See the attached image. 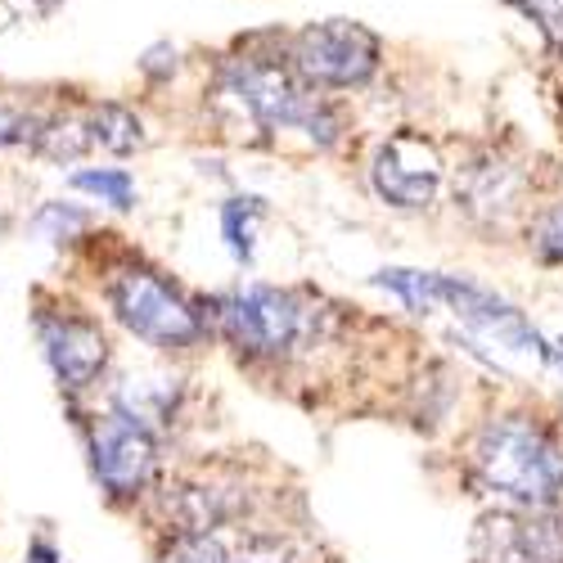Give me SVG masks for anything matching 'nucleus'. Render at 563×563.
I'll return each mask as SVG.
<instances>
[{
    "instance_id": "f03ea898",
    "label": "nucleus",
    "mask_w": 563,
    "mask_h": 563,
    "mask_svg": "<svg viewBox=\"0 0 563 563\" xmlns=\"http://www.w3.org/2000/svg\"><path fill=\"white\" fill-rule=\"evenodd\" d=\"M212 324L249 361H294L330 339L334 311H316L298 289L244 285L212 302Z\"/></svg>"
},
{
    "instance_id": "423d86ee",
    "label": "nucleus",
    "mask_w": 563,
    "mask_h": 563,
    "mask_svg": "<svg viewBox=\"0 0 563 563\" xmlns=\"http://www.w3.org/2000/svg\"><path fill=\"white\" fill-rule=\"evenodd\" d=\"M468 563H563V509H487L468 537Z\"/></svg>"
},
{
    "instance_id": "1a4fd4ad",
    "label": "nucleus",
    "mask_w": 563,
    "mask_h": 563,
    "mask_svg": "<svg viewBox=\"0 0 563 563\" xmlns=\"http://www.w3.org/2000/svg\"><path fill=\"white\" fill-rule=\"evenodd\" d=\"M41 347L55 365L64 388H90L109 365V339L90 316H45L41 320Z\"/></svg>"
},
{
    "instance_id": "9b49d317",
    "label": "nucleus",
    "mask_w": 563,
    "mask_h": 563,
    "mask_svg": "<svg viewBox=\"0 0 563 563\" xmlns=\"http://www.w3.org/2000/svg\"><path fill=\"white\" fill-rule=\"evenodd\" d=\"M374 285L388 289V294H397V298H401L410 311L429 316V311H438L442 271H406V266H388V271L374 275Z\"/></svg>"
},
{
    "instance_id": "4468645a",
    "label": "nucleus",
    "mask_w": 563,
    "mask_h": 563,
    "mask_svg": "<svg viewBox=\"0 0 563 563\" xmlns=\"http://www.w3.org/2000/svg\"><path fill=\"white\" fill-rule=\"evenodd\" d=\"M73 190L96 195V199H104L118 212H131L135 208V180L122 167H100V172L86 167V172H73Z\"/></svg>"
},
{
    "instance_id": "7ed1b4c3",
    "label": "nucleus",
    "mask_w": 563,
    "mask_h": 563,
    "mask_svg": "<svg viewBox=\"0 0 563 563\" xmlns=\"http://www.w3.org/2000/svg\"><path fill=\"white\" fill-rule=\"evenodd\" d=\"M109 302L135 339H145L163 352L199 347L208 334V320L195 311V302H185L176 285H167L158 271L145 266L118 271L109 279Z\"/></svg>"
},
{
    "instance_id": "4be33fe9",
    "label": "nucleus",
    "mask_w": 563,
    "mask_h": 563,
    "mask_svg": "<svg viewBox=\"0 0 563 563\" xmlns=\"http://www.w3.org/2000/svg\"><path fill=\"white\" fill-rule=\"evenodd\" d=\"M554 361H559V365H563V343H559V347H554Z\"/></svg>"
},
{
    "instance_id": "aec40b11",
    "label": "nucleus",
    "mask_w": 563,
    "mask_h": 563,
    "mask_svg": "<svg viewBox=\"0 0 563 563\" xmlns=\"http://www.w3.org/2000/svg\"><path fill=\"white\" fill-rule=\"evenodd\" d=\"M140 68H145L150 77H163L167 68H176V51H172V45H154V51L140 59Z\"/></svg>"
},
{
    "instance_id": "0eeeda50",
    "label": "nucleus",
    "mask_w": 563,
    "mask_h": 563,
    "mask_svg": "<svg viewBox=\"0 0 563 563\" xmlns=\"http://www.w3.org/2000/svg\"><path fill=\"white\" fill-rule=\"evenodd\" d=\"M528 172L505 154H474L455 172V208L478 230H505L528 208Z\"/></svg>"
},
{
    "instance_id": "6ab92c4d",
    "label": "nucleus",
    "mask_w": 563,
    "mask_h": 563,
    "mask_svg": "<svg viewBox=\"0 0 563 563\" xmlns=\"http://www.w3.org/2000/svg\"><path fill=\"white\" fill-rule=\"evenodd\" d=\"M36 225H41V230H45V225H59V240H64L68 230H81V225H86V217H81L77 208H59V203H55V208H45V212L36 217Z\"/></svg>"
},
{
    "instance_id": "39448f33",
    "label": "nucleus",
    "mask_w": 563,
    "mask_h": 563,
    "mask_svg": "<svg viewBox=\"0 0 563 563\" xmlns=\"http://www.w3.org/2000/svg\"><path fill=\"white\" fill-rule=\"evenodd\" d=\"M442 150L424 131H397L369 158V190L393 212H429L442 195Z\"/></svg>"
},
{
    "instance_id": "20e7f679",
    "label": "nucleus",
    "mask_w": 563,
    "mask_h": 563,
    "mask_svg": "<svg viewBox=\"0 0 563 563\" xmlns=\"http://www.w3.org/2000/svg\"><path fill=\"white\" fill-rule=\"evenodd\" d=\"M384 41L365 23L352 19H324L294 36V77L311 90H356L379 73Z\"/></svg>"
},
{
    "instance_id": "6e6552de",
    "label": "nucleus",
    "mask_w": 563,
    "mask_h": 563,
    "mask_svg": "<svg viewBox=\"0 0 563 563\" xmlns=\"http://www.w3.org/2000/svg\"><path fill=\"white\" fill-rule=\"evenodd\" d=\"M90 455H96V478L104 483V492L113 500H126L150 483L154 460H158V442H154L150 424H140L135 415H126L118 406V410L96 419Z\"/></svg>"
},
{
    "instance_id": "412c9836",
    "label": "nucleus",
    "mask_w": 563,
    "mask_h": 563,
    "mask_svg": "<svg viewBox=\"0 0 563 563\" xmlns=\"http://www.w3.org/2000/svg\"><path fill=\"white\" fill-rule=\"evenodd\" d=\"M27 563H59V554L45 545V541H32V550H27Z\"/></svg>"
},
{
    "instance_id": "2eb2a0df",
    "label": "nucleus",
    "mask_w": 563,
    "mask_h": 563,
    "mask_svg": "<svg viewBox=\"0 0 563 563\" xmlns=\"http://www.w3.org/2000/svg\"><path fill=\"white\" fill-rule=\"evenodd\" d=\"M225 563H298V554L279 532H253L244 545L225 550Z\"/></svg>"
},
{
    "instance_id": "a211bd4d",
    "label": "nucleus",
    "mask_w": 563,
    "mask_h": 563,
    "mask_svg": "<svg viewBox=\"0 0 563 563\" xmlns=\"http://www.w3.org/2000/svg\"><path fill=\"white\" fill-rule=\"evenodd\" d=\"M23 140H36V118L0 104V145H23Z\"/></svg>"
},
{
    "instance_id": "f8f14e48",
    "label": "nucleus",
    "mask_w": 563,
    "mask_h": 563,
    "mask_svg": "<svg viewBox=\"0 0 563 563\" xmlns=\"http://www.w3.org/2000/svg\"><path fill=\"white\" fill-rule=\"evenodd\" d=\"M262 199H225L221 203V234H225V249L234 262H253L257 249V217H262Z\"/></svg>"
},
{
    "instance_id": "ddd939ff",
    "label": "nucleus",
    "mask_w": 563,
    "mask_h": 563,
    "mask_svg": "<svg viewBox=\"0 0 563 563\" xmlns=\"http://www.w3.org/2000/svg\"><path fill=\"white\" fill-rule=\"evenodd\" d=\"M523 240L541 266H563V199L532 208V217L523 225Z\"/></svg>"
},
{
    "instance_id": "f257e3e1",
    "label": "nucleus",
    "mask_w": 563,
    "mask_h": 563,
    "mask_svg": "<svg viewBox=\"0 0 563 563\" xmlns=\"http://www.w3.org/2000/svg\"><path fill=\"white\" fill-rule=\"evenodd\" d=\"M464 468L509 509L563 505V429L532 410H496L464 438Z\"/></svg>"
},
{
    "instance_id": "dca6fc26",
    "label": "nucleus",
    "mask_w": 563,
    "mask_h": 563,
    "mask_svg": "<svg viewBox=\"0 0 563 563\" xmlns=\"http://www.w3.org/2000/svg\"><path fill=\"white\" fill-rule=\"evenodd\" d=\"M163 563H225V545L217 532H176Z\"/></svg>"
},
{
    "instance_id": "f3484780",
    "label": "nucleus",
    "mask_w": 563,
    "mask_h": 563,
    "mask_svg": "<svg viewBox=\"0 0 563 563\" xmlns=\"http://www.w3.org/2000/svg\"><path fill=\"white\" fill-rule=\"evenodd\" d=\"M509 5H519L541 27V36L563 55V0H509Z\"/></svg>"
},
{
    "instance_id": "9d476101",
    "label": "nucleus",
    "mask_w": 563,
    "mask_h": 563,
    "mask_svg": "<svg viewBox=\"0 0 563 563\" xmlns=\"http://www.w3.org/2000/svg\"><path fill=\"white\" fill-rule=\"evenodd\" d=\"M86 135H90V145H104L109 154H131V150L145 145V126H140V118L122 104H100L90 113Z\"/></svg>"
}]
</instances>
